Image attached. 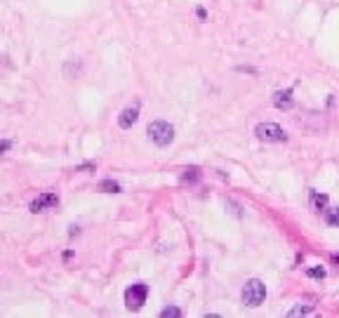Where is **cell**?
<instances>
[{"label":"cell","mask_w":339,"mask_h":318,"mask_svg":"<svg viewBox=\"0 0 339 318\" xmlns=\"http://www.w3.org/2000/svg\"><path fill=\"white\" fill-rule=\"evenodd\" d=\"M148 137L155 146H169L175 141V127L167 120H153L148 123Z\"/></svg>","instance_id":"6da1fadb"},{"label":"cell","mask_w":339,"mask_h":318,"mask_svg":"<svg viewBox=\"0 0 339 318\" xmlns=\"http://www.w3.org/2000/svg\"><path fill=\"white\" fill-rule=\"evenodd\" d=\"M264 299H266V285L259 278L247 280L245 287H243V302L247 306H259Z\"/></svg>","instance_id":"7a4b0ae2"},{"label":"cell","mask_w":339,"mask_h":318,"mask_svg":"<svg viewBox=\"0 0 339 318\" xmlns=\"http://www.w3.org/2000/svg\"><path fill=\"white\" fill-rule=\"evenodd\" d=\"M148 297V285L146 283H134L125 290V306L130 311H139L144 304H146Z\"/></svg>","instance_id":"3957f363"},{"label":"cell","mask_w":339,"mask_h":318,"mask_svg":"<svg viewBox=\"0 0 339 318\" xmlns=\"http://www.w3.org/2000/svg\"><path fill=\"white\" fill-rule=\"evenodd\" d=\"M254 134L259 137L262 141H285L287 139V134H285V130L280 127V125H276V123H259L257 127H254Z\"/></svg>","instance_id":"277c9868"},{"label":"cell","mask_w":339,"mask_h":318,"mask_svg":"<svg viewBox=\"0 0 339 318\" xmlns=\"http://www.w3.org/2000/svg\"><path fill=\"white\" fill-rule=\"evenodd\" d=\"M57 205H59V198H57V194H40L38 198H33V201H31L29 210H31V212H45V210L57 208Z\"/></svg>","instance_id":"5b68a950"},{"label":"cell","mask_w":339,"mask_h":318,"mask_svg":"<svg viewBox=\"0 0 339 318\" xmlns=\"http://www.w3.org/2000/svg\"><path fill=\"white\" fill-rule=\"evenodd\" d=\"M139 118V104H134V106H127V109L120 113V118H118V125L123 127V130H130L132 125L137 123Z\"/></svg>","instance_id":"8992f818"},{"label":"cell","mask_w":339,"mask_h":318,"mask_svg":"<svg viewBox=\"0 0 339 318\" xmlns=\"http://www.w3.org/2000/svg\"><path fill=\"white\" fill-rule=\"evenodd\" d=\"M273 104H276V109H280V111H290L294 106L292 90H278V92L273 94Z\"/></svg>","instance_id":"52a82bcc"},{"label":"cell","mask_w":339,"mask_h":318,"mask_svg":"<svg viewBox=\"0 0 339 318\" xmlns=\"http://www.w3.org/2000/svg\"><path fill=\"white\" fill-rule=\"evenodd\" d=\"M325 205H327V196L311 189V208H313V212H325Z\"/></svg>","instance_id":"ba28073f"},{"label":"cell","mask_w":339,"mask_h":318,"mask_svg":"<svg viewBox=\"0 0 339 318\" xmlns=\"http://www.w3.org/2000/svg\"><path fill=\"white\" fill-rule=\"evenodd\" d=\"M198 179H201V170H198V168H186L184 175H182V182H184V184H196Z\"/></svg>","instance_id":"9c48e42d"},{"label":"cell","mask_w":339,"mask_h":318,"mask_svg":"<svg viewBox=\"0 0 339 318\" xmlns=\"http://www.w3.org/2000/svg\"><path fill=\"white\" fill-rule=\"evenodd\" d=\"M99 191H106V194H120V184L113 182V179H104V182H99Z\"/></svg>","instance_id":"30bf717a"},{"label":"cell","mask_w":339,"mask_h":318,"mask_svg":"<svg viewBox=\"0 0 339 318\" xmlns=\"http://www.w3.org/2000/svg\"><path fill=\"white\" fill-rule=\"evenodd\" d=\"M325 222H327L330 226H337L339 229V208L325 210Z\"/></svg>","instance_id":"8fae6325"},{"label":"cell","mask_w":339,"mask_h":318,"mask_svg":"<svg viewBox=\"0 0 339 318\" xmlns=\"http://www.w3.org/2000/svg\"><path fill=\"white\" fill-rule=\"evenodd\" d=\"M160 316L162 318H179V316H182V311H179L177 306H167V309L160 311Z\"/></svg>","instance_id":"7c38bea8"},{"label":"cell","mask_w":339,"mask_h":318,"mask_svg":"<svg viewBox=\"0 0 339 318\" xmlns=\"http://www.w3.org/2000/svg\"><path fill=\"white\" fill-rule=\"evenodd\" d=\"M311 311H313L311 304H306V306H294V309L290 311V316H306V313H311Z\"/></svg>","instance_id":"4fadbf2b"},{"label":"cell","mask_w":339,"mask_h":318,"mask_svg":"<svg viewBox=\"0 0 339 318\" xmlns=\"http://www.w3.org/2000/svg\"><path fill=\"white\" fill-rule=\"evenodd\" d=\"M306 273L311 276V278H318V280L325 278V269H323V266H313V269H308Z\"/></svg>","instance_id":"5bb4252c"},{"label":"cell","mask_w":339,"mask_h":318,"mask_svg":"<svg viewBox=\"0 0 339 318\" xmlns=\"http://www.w3.org/2000/svg\"><path fill=\"white\" fill-rule=\"evenodd\" d=\"M12 148V141L10 139H0V153H5V151H10Z\"/></svg>","instance_id":"9a60e30c"},{"label":"cell","mask_w":339,"mask_h":318,"mask_svg":"<svg viewBox=\"0 0 339 318\" xmlns=\"http://www.w3.org/2000/svg\"><path fill=\"white\" fill-rule=\"evenodd\" d=\"M196 15H198V19H201V22H205V19H208V12H205V8H198V10H196Z\"/></svg>","instance_id":"2e32d148"}]
</instances>
